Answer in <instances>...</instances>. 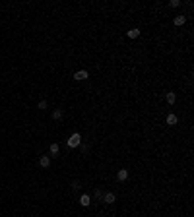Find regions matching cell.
Wrapping results in <instances>:
<instances>
[{"label":"cell","instance_id":"6da1fadb","mask_svg":"<svg viewBox=\"0 0 194 217\" xmlns=\"http://www.w3.org/2000/svg\"><path fill=\"white\" fill-rule=\"evenodd\" d=\"M68 146H70V147L82 146V136H80V134H72L70 138H68Z\"/></svg>","mask_w":194,"mask_h":217},{"label":"cell","instance_id":"7a4b0ae2","mask_svg":"<svg viewBox=\"0 0 194 217\" xmlns=\"http://www.w3.org/2000/svg\"><path fill=\"white\" fill-rule=\"evenodd\" d=\"M87 78H89V74H87L85 70H80V72L74 74V80H78V82H84V80H87Z\"/></svg>","mask_w":194,"mask_h":217},{"label":"cell","instance_id":"3957f363","mask_svg":"<svg viewBox=\"0 0 194 217\" xmlns=\"http://www.w3.org/2000/svg\"><path fill=\"white\" fill-rule=\"evenodd\" d=\"M105 202V204H115V200H116V196L115 194H113V192H107V194H105L103 198H101Z\"/></svg>","mask_w":194,"mask_h":217},{"label":"cell","instance_id":"277c9868","mask_svg":"<svg viewBox=\"0 0 194 217\" xmlns=\"http://www.w3.org/2000/svg\"><path fill=\"white\" fill-rule=\"evenodd\" d=\"M39 165L43 167V169H47V167L51 165V157H47V155H43V157L39 159Z\"/></svg>","mask_w":194,"mask_h":217},{"label":"cell","instance_id":"5b68a950","mask_svg":"<svg viewBox=\"0 0 194 217\" xmlns=\"http://www.w3.org/2000/svg\"><path fill=\"white\" fill-rule=\"evenodd\" d=\"M116 179L118 180H126L128 179V171H126V169H120V171L116 172Z\"/></svg>","mask_w":194,"mask_h":217},{"label":"cell","instance_id":"8992f818","mask_svg":"<svg viewBox=\"0 0 194 217\" xmlns=\"http://www.w3.org/2000/svg\"><path fill=\"white\" fill-rule=\"evenodd\" d=\"M89 202H91V198H89V196H87V194H84V196L80 198V204H82V205H85V207L89 205Z\"/></svg>","mask_w":194,"mask_h":217},{"label":"cell","instance_id":"52a82bcc","mask_svg":"<svg viewBox=\"0 0 194 217\" xmlns=\"http://www.w3.org/2000/svg\"><path fill=\"white\" fill-rule=\"evenodd\" d=\"M177 122H179V118H177L175 115H169V116H167V124H169V126H175Z\"/></svg>","mask_w":194,"mask_h":217},{"label":"cell","instance_id":"ba28073f","mask_svg":"<svg viewBox=\"0 0 194 217\" xmlns=\"http://www.w3.org/2000/svg\"><path fill=\"white\" fill-rule=\"evenodd\" d=\"M165 97H167V103H169V105H173V103L177 101V95H175L173 91H169V93H167V95H165Z\"/></svg>","mask_w":194,"mask_h":217},{"label":"cell","instance_id":"9c48e42d","mask_svg":"<svg viewBox=\"0 0 194 217\" xmlns=\"http://www.w3.org/2000/svg\"><path fill=\"white\" fill-rule=\"evenodd\" d=\"M138 35H140V29H136V27H134V29H130V31H128V37H130V39H136V37H138Z\"/></svg>","mask_w":194,"mask_h":217},{"label":"cell","instance_id":"30bf717a","mask_svg":"<svg viewBox=\"0 0 194 217\" xmlns=\"http://www.w3.org/2000/svg\"><path fill=\"white\" fill-rule=\"evenodd\" d=\"M49 149H51V153H52V155H58V151H60L58 144H51V147H49Z\"/></svg>","mask_w":194,"mask_h":217},{"label":"cell","instance_id":"8fae6325","mask_svg":"<svg viewBox=\"0 0 194 217\" xmlns=\"http://www.w3.org/2000/svg\"><path fill=\"white\" fill-rule=\"evenodd\" d=\"M184 21H186V18H184V16H177V18H175V25H182Z\"/></svg>","mask_w":194,"mask_h":217},{"label":"cell","instance_id":"7c38bea8","mask_svg":"<svg viewBox=\"0 0 194 217\" xmlns=\"http://www.w3.org/2000/svg\"><path fill=\"white\" fill-rule=\"evenodd\" d=\"M52 118H54V120H58V118H62V111H60V108H56V111L52 113Z\"/></svg>","mask_w":194,"mask_h":217},{"label":"cell","instance_id":"4fadbf2b","mask_svg":"<svg viewBox=\"0 0 194 217\" xmlns=\"http://www.w3.org/2000/svg\"><path fill=\"white\" fill-rule=\"evenodd\" d=\"M37 107H39V108H47V101H39Z\"/></svg>","mask_w":194,"mask_h":217},{"label":"cell","instance_id":"5bb4252c","mask_svg":"<svg viewBox=\"0 0 194 217\" xmlns=\"http://www.w3.org/2000/svg\"><path fill=\"white\" fill-rule=\"evenodd\" d=\"M179 4H181L179 0H171V6H173V8H177V6H179Z\"/></svg>","mask_w":194,"mask_h":217}]
</instances>
